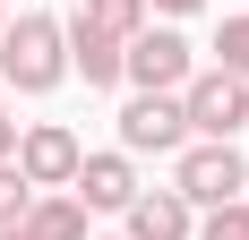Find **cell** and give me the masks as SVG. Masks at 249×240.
I'll use <instances>...</instances> for the list:
<instances>
[{
  "label": "cell",
  "instance_id": "obj_17",
  "mask_svg": "<svg viewBox=\"0 0 249 240\" xmlns=\"http://www.w3.org/2000/svg\"><path fill=\"white\" fill-rule=\"evenodd\" d=\"M0 240H26V232H18V223H9V232H0Z\"/></svg>",
  "mask_w": 249,
  "mask_h": 240
},
{
  "label": "cell",
  "instance_id": "obj_8",
  "mask_svg": "<svg viewBox=\"0 0 249 240\" xmlns=\"http://www.w3.org/2000/svg\"><path fill=\"white\" fill-rule=\"evenodd\" d=\"M129 240H198V223H189V197L180 189H138L129 197Z\"/></svg>",
  "mask_w": 249,
  "mask_h": 240
},
{
  "label": "cell",
  "instance_id": "obj_18",
  "mask_svg": "<svg viewBox=\"0 0 249 240\" xmlns=\"http://www.w3.org/2000/svg\"><path fill=\"white\" fill-rule=\"evenodd\" d=\"M0 34H9V17H0Z\"/></svg>",
  "mask_w": 249,
  "mask_h": 240
},
{
  "label": "cell",
  "instance_id": "obj_6",
  "mask_svg": "<svg viewBox=\"0 0 249 240\" xmlns=\"http://www.w3.org/2000/svg\"><path fill=\"white\" fill-rule=\"evenodd\" d=\"M180 137H189L180 95H129L121 103V146H129V154H172Z\"/></svg>",
  "mask_w": 249,
  "mask_h": 240
},
{
  "label": "cell",
  "instance_id": "obj_5",
  "mask_svg": "<svg viewBox=\"0 0 249 240\" xmlns=\"http://www.w3.org/2000/svg\"><path fill=\"white\" fill-rule=\"evenodd\" d=\"M9 163L35 180V189H69L77 163H86V146H77V129H60V120H35V129H18V154Z\"/></svg>",
  "mask_w": 249,
  "mask_h": 240
},
{
  "label": "cell",
  "instance_id": "obj_15",
  "mask_svg": "<svg viewBox=\"0 0 249 240\" xmlns=\"http://www.w3.org/2000/svg\"><path fill=\"white\" fill-rule=\"evenodd\" d=\"M9 154H18V120L0 112V163H9Z\"/></svg>",
  "mask_w": 249,
  "mask_h": 240
},
{
  "label": "cell",
  "instance_id": "obj_3",
  "mask_svg": "<svg viewBox=\"0 0 249 240\" xmlns=\"http://www.w3.org/2000/svg\"><path fill=\"white\" fill-rule=\"evenodd\" d=\"M121 77H138V95H180L198 69H189V43H180L172 26H138L121 43Z\"/></svg>",
  "mask_w": 249,
  "mask_h": 240
},
{
  "label": "cell",
  "instance_id": "obj_14",
  "mask_svg": "<svg viewBox=\"0 0 249 240\" xmlns=\"http://www.w3.org/2000/svg\"><path fill=\"white\" fill-rule=\"evenodd\" d=\"M215 69L249 77V17H224V34H215Z\"/></svg>",
  "mask_w": 249,
  "mask_h": 240
},
{
  "label": "cell",
  "instance_id": "obj_4",
  "mask_svg": "<svg viewBox=\"0 0 249 240\" xmlns=\"http://www.w3.org/2000/svg\"><path fill=\"white\" fill-rule=\"evenodd\" d=\"M180 112H189V129H198V137H232V129H249V77L198 69L189 86H180Z\"/></svg>",
  "mask_w": 249,
  "mask_h": 240
},
{
  "label": "cell",
  "instance_id": "obj_11",
  "mask_svg": "<svg viewBox=\"0 0 249 240\" xmlns=\"http://www.w3.org/2000/svg\"><path fill=\"white\" fill-rule=\"evenodd\" d=\"M77 17H86V26H103V34H121V43H129V34L146 26V0H77Z\"/></svg>",
  "mask_w": 249,
  "mask_h": 240
},
{
  "label": "cell",
  "instance_id": "obj_12",
  "mask_svg": "<svg viewBox=\"0 0 249 240\" xmlns=\"http://www.w3.org/2000/svg\"><path fill=\"white\" fill-rule=\"evenodd\" d=\"M198 240H249V197H224V206H206Z\"/></svg>",
  "mask_w": 249,
  "mask_h": 240
},
{
  "label": "cell",
  "instance_id": "obj_2",
  "mask_svg": "<svg viewBox=\"0 0 249 240\" xmlns=\"http://www.w3.org/2000/svg\"><path fill=\"white\" fill-rule=\"evenodd\" d=\"M172 189L189 197V206H224V197L249 189V163H241V146L232 137H198V146H180V163H172Z\"/></svg>",
  "mask_w": 249,
  "mask_h": 240
},
{
  "label": "cell",
  "instance_id": "obj_7",
  "mask_svg": "<svg viewBox=\"0 0 249 240\" xmlns=\"http://www.w3.org/2000/svg\"><path fill=\"white\" fill-rule=\"evenodd\" d=\"M69 189H77V206H95V215H129V197H138V171H129V154H86Z\"/></svg>",
  "mask_w": 249,
  "mask_h": 240
},
{
  "label": "cell",
  "instance_id": "obj_9",
  "mask_svg": "<svg viewBox=\"0 0 249 240\" xmlns=\"http://www.w3.org/2000/svg\"><path fill=\"white\" fill-rule=\"evenodd\" d=\"M69 69L86 86H121V34H103V26L69 17Z\"/></svg>",
  "mask_w": 249,
  "mask_h": 240
},
{
  "label": "cell",
  "instance_id": "obj_16",
  "mask_svg": "<svg viewBox=\"0 0 249 240\" xmlns=\"http://www.w3.org/2000/svg\"><path fill=\"white\" fill-rule=\"evenodd\" d=\"M146 9H163V17H189V9H198V0H146Z\"/></svg>",
  "mask_w": 249,
  "mask_h": 240
},
{
  "label": "cell",
  "instance_id": "obj_10",
  "mask_svg": "<svg viewBox=\"0 0 249 240\" xmlns=\"http://www.w3.org/2000/svg\"><path fill=\"white\" fill-rule=\"evenodd\" d=\"M18 232L26 240H86V206H77V197H35Z\"/></svg>",
  "mask_w": 249,
  "mask_h": 240
},
{
  "label": "cell",
  "instance_id": "obj_1",
  "mask_svg": "<svg viewBox=\"0 0 249 240\" xmlns=\"http://www.w3.org/2000/svg\"><path fill=\"white\" fill-rule=\"evenodd\" d=\"M69 77V26L52 17H18L0 34V86H18V95H52Z\"/></svg>",
  "mask_w": 249,
  "mask_h": 240
},
{
  "label": "cell",
  "instance_id": "obj_13",
  "mask_svg": "<svg viewBox=\"0 0 249 240\" xmlns=\"http://www.w3.org/2000/svg\"><path fill=\"white\" fill-rule=\"evenodd\" d=\"M26 206H35V180H26L18 163H0V232H9V223H26Z\"/></svg>",
  "mask_w": 249,
  "mask_h": 240
}]
</instances>
